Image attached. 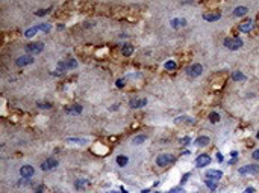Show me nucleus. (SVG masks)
<instances>
[{"label":"nucleus","mask_w":259,"mask_h":193,"mask_svg":"<svg viewBox=\"0 0 259 193\" xmlns=\"http://www.w3.org/2000/svg\"><path fill=\"white\" fill-rule=\"evenodd\" d=\"M224 45L230 50H240L242 47V39L241 38H227L224 39Z\"/></svg>","instance_id":"obj_1"},{"label":"nucleus","mask_w":259,"mask_h":193,"mask_svg":"<svg viewBox=\"0 0 259 193\" xmlns=\"http://www.w3.org/2000/svg\"><path fill=\"white\" fill-rule=\"evenodd\" d=\"M258 172H259L258 165H247V166H242L240 169V174L241 175H253V174H258Z\"/></svg>","instance_id":"obj_2"},{"label":"nucleus","mask_w":259,"mask_h":193,"mask_svg":"<svg viewBox=\"0 0 259 193\" xmlns=\"http://www.w3.org/2000/svg\"><path fill=\"white\" fill-rule=\"evenodd\" d=\"M186 73H188L190 77H199L200 74L203 73V67H202L200 63H194V65H191V67L186 69Z\"/></svg>","instance_id":"obj_3"},{"label":"nucleus","mask_w":259,"mask_h":193,"mask_svg":"<svg viewBox=\"0 0 259 193\" xmlns=\"http://www.w3.org/2000/svg\"><path fill=\"white\" fill-rule=\"evenodd\" d=\"M170 161H173L171 154H161V155H158V159H156V165H158V166H167Z\"/></svg>","instance_id":"obj_4"},{"label":"nucleus","mask_w":259,"mask_h":193,"mask_svg":"<svg viewBox=\"0 0 259 193\" xmlns=\"http://www.w3.org/2000/svg\"><path fill=\"white\" fill-rule=\"evenodd\" d=\"M43 48V42H34V44H27L26 45V51H29V53H41Z\"/></svg>","instance_id":"obj_5"},{"label":"nucleus","mask_w":259,"mask_h":193,"mask_svg":"<svg viewBox=\"0 0 259 193\" xmlns=\"http://www.w3.org/2000/svg\"><path fill=\"white\" fill-rule=\"evenodd\" d=\"M209 163H211V157H209L208 154H202V155H199L197 160H196V166H197V168H203V166H206Z\"/></svg>","instance_id":"obj_6"},{"label":"nucleus","mask_w":259,"mask_h":193,"mask_svg":"<svg viewBox=\"0 0 259 193\" xmlns=\"http://www.w3.org/2000/svg\"><path fill=\"white\" fill-rule=\"evenodd\" d=\"M20 174H21V176L23 178H30V176L35 174V169L30 166V165H24L23 168L20 169Z\"/></svg>","instance_id":"obj_7"},{"label":"nucleus","mask_w":259,"mask_h":193,"mask_svg":"<svg viewBox=\"0 0 259 193\" xmlns=\"http://www.w3.org/2000/svg\"><path fill=\"white\" fill-rule=\"evenodd\" d=\"M56 166H58V160L56 159H49L41 165V169H43V170H50V169H55Z\"/></svg>","instance_id":"obj_8"},{"label":"nucleus","mask_w":259,"mask_h":193,"mask_svg":"<svg viewBox=\"0 0 259 193\" xmlns=\"http://www.w3.org/2000/svg\"><path fill=\"white\" fill-rule=\"evenodd\" d=\"M147 104V100L146 98H133V100L129 103L130 109H138V107H143Z\"/></svg>","instance_id":"obj_9"},{"label":"nucleus","mask_w":259,"mask_h":193,"mask_svg":"<svg viewBox=\"0 0 259 193\" xmlns=\"http://www.w3.org/2000/svg\"><path fill=\"white\" fill-rule=\"evenodd\" d=\"M221 176H223V172H221V170H208L206 172L208 180H215V181H218Z\"/></svg>","instance_id":"obj_10"},{"label":"nucleus","mask_w":259,"mask_h":193,"mask_svg":"<svg viewBox=\"0 0 259 193\" xmlns=\"http://www.w3.org/2000/svg\"><path fill=\"white\" fill-rule=\"evenodd\" d=\"M221 18V14L220 12H209V14H203V20L206 21H217Z\"/></svg>","instance_id":"obj_11"},{"label":"nucleus","mask_w":259,"mask_h":193,"mask_svg":"<svg viewBox=\"0 0 259 193\" xmlns=\"http://www.w3.org/2000/svg\"><path fill=\"white\" fill-rule=\"evenodd\" d=\"M34 62V59L30 58V56H21V58H18L15 60V63H17L18 67H23V65H29V63H32Z\"/></svg>","instance_id":"obj_12"},{"label":"nucleus","mask_w":259,"mask_h":193,"mask_svg":"<svg viewBox=\"0 0 259 193\" xmlns=\"http://www.w3.org/2000/svg\"><path fill=\"white\" fill-rule=\"evenodd\" d=\"M251 27H253V20H247V21H244L241 26H240V30L244 32V33H247V32H250Z\"/></svg>","instance_id":"obj_13"},{"label":"nucleus","mask_w":259,"mask_h":193,"mask_svg":"<svg viewBox=\"0 0 259 193\" xmlns=\"http://www.w3.org/2000/svg\"><path fill=\"white\" fill-rule=\"evenodd\" d=\"M194 143H196L197 146H206L208 143H209V137H208V136H200V137L196 139Z\"/></svg>","instance_id":"obj_14"},{"label":"nucleus","mask_w":259,"mask_h":193,"mask_svg":"<svg viewBox=\"0 0 259 193\" xmlns=\"http://www.w3.org/2000/svg\"><path fill=\"white\" fill-rule=\"evenodd\" d=\"M247 77L242 74L241 71H235V73H232V80H235V82H244Z\"/></svg>","instance_id":"obj_15"},{"label":"nucleus","mask_w":259,"mask_h":193,"mask_svg":"<svg viewBox=\"0 0 259 193\" xmlns=\"http://www.w3.org/2000/svg\"><path fill=\"white\" fill-rule=\"evenodd\" d=\"M246 14H247V8L246 6H238V8H235V11H233V15L235 17H242Z\"/></svg>","instance_id":"obj_16"},{"label":"nucleus","mask_w":259,"mask_h":193,"mask_svg":"<svg viewBox=\"0 0 259 193\" xmlns=\"http://www.w3.org/2000/svg\"><path fill=\"white\" fill-rule=\"evenodd\" d=\"M185 24H186V20H183V18H174V20H171V26L174 29H177V27L185 26Z\"/></svg>","instance_id":"obj_17"},{"label":"nucleus","mask_w":259,"mask_h":193,"mask_svg":"<svg viewBox=\"0 0 259 193\" xmlns=\"http://www.w3.org/2000/svg\"><path fill=\"white\" fill-rule=\"evenodd\" d=\"M38 30H40V29H38V26H35V27H30V29H27L26 32H24V36H26V38H32V36H34V35L36 33Z\"/></svg>","instance_id":"obj_18"},{"label":"nucleus","mask_w":259,"mask_h":193,"mask_svg":"<svg viewBox=\"0 0 259 193\" xmlns=\"http://www.w3.org/2000/svg\"><path fill=\"white\" fill-rule=\"evenodd\" d=\"M86 185H88V180H82V178L74 183V187H76V189H84Z\"/></svg>","instance_id":"obj_19"},{"label":"nucleus","mask_w":259,"mask_h":193,"mask_svg":"<svg viewBox=\"0 0 259 193\" xmlns=\"http://www.w3.org/2000/svg\"><path fill=\"white\" fill-rule=\"evenodd\" d=\"M132 53H133V47L129 45V44H126V45L123 47V54H124V56H130Z\"/></svg>","instance_id":"obj_20"},{"label":"nucleus","mask_w":259,"mask_h":193,"mask_svg":"<svg viewBox=\"0 0 259 193\" xmlns=\"http://www.w3.org/2000/svg\"><path fill=\"white\" fill-rule=\"evenodd\" d=\"M209 121H211L212 124L218 122V121H220V115H218L217 112H211V113H209Z\"/></svg>","instance_id":"obj_21"},{"label":"nucleus","mask_w":259,"mask_h":193,"mask_svg":"<svg viewBox=\"0 0 259 193\" xmlns=\"http://www.w3.org/2000/svg\"><path fill=\"white\" fill-rule=\"evenodd\" d=\"M127 161H129V160H127V157H126V155H118V157H117V163H118L120 166H126V165H127Z\"/></svg>","instance_id":"obj_22"},{"label":"nucleus","mask_w":259,"mask_h":193,"mask_svg":"<svg viewBox=\"0 0 259 193\" xmlns=\"http://www.w3.org/2000/svg\"><path fill=\"white\" fill-rule=\"evenodd\" d=\"M206 185L211 189V190H215L217 189V185H218V181H215V180H208L206 181Z\"/></svg>","instance_id":"obj_23"},{"label":"nucleus","mask_w":259,"mask_h":193,"mask_svg":"<svg viewBox=\"0 0 259 193\" xmlns=\"http://www.w3.org/2000/svg\"><path fill=\"white\" fill-rule=\"evenodd\" d=\"M182 121H186L188 124H194V119L188 116H181V118H176V122H182Z\"/></svg>","instance_id":"obj_24"},{"label":"nucleus","mask_w":259,"mask_h":193,"mask_svg":"<svg viewBox=\"0 0 259 193\" xmlns=\"http://www.w3.org/2000/svg\"><path fill=\"white\" fill-rule=\"evenodd\" d=\"M174 68H176V62H174V60H168V62L165 63V69H170V71H171Z\"/></svg>","instance_id":"obj_25"},{"label":"nucleus","mask_w":259,"mask_h":193,"mask_svg":"<svg viewBox=\"0 0 259 193\" xmlns=\"http://www.w3.org/2000/svg\"><path fill=\"white\" fill-rule=\"evenodd\" d=\"M144 140H146V136H137V137L133 139V143H135V145H139V143H143Z\"/></svg>","instance_id":"obj_26"},{"label":"nucleus","mask_w":259,"mask_h":193,"mask_svg":"<svg viewBox=\"0 0 259 193\" xmlns=\"http://www.w3.org/2000/svg\"><path fill=\"white\" fill-rule=\"evenodd\" d=\"M38 29H40V30H43V32H49V30H50V24H47V23L40 24V26H38Z\"/></svg>","instance_id":"obj_27"},{"label":"nucleus","mask_w":259,"mask_h":193,"mask_svg":"<svg viewBox=\"0 0 259 193\" xmlns=\"http://www.w3.org/2000/svg\"><path fill=\"white\" fill-rule=\"evenodd\" d=\"M68 142H73V143H82V145H85L86 140H85V139H73V137H70Z\"/></svg>","instance_id":"obj_28"},{"label":"nucleus","mask_w":259,"mask_h":193,"mask_svg":"<svg viewBox=\"0 0 259 193\" xmlns=\"http://www.w3.org/2000/svg\"><path fill=\"white\" fill-rule=\"evenodd\" d=\"M36 106L41 107V109H50V107H52V104H49V103H38Z\"/></svg>","instance_id":"obj_29"},{"label":"nucleus","mask_w":259,"mask_h":193,"mask_svg":"<svg viewBox=\"0 0 259 193\" xmlns=\"http://www.w3.org/2000/svg\"><path fill=\"white\" fill-rule=\"evenodd\" d=\"M168 193H185V190H183L182 187H174V189H171Z\"/></svg>","instance_id":"obj_30"},{"label":"nucleus","mask_w":259,"mask_h":193,"mask_svg":"<svg viewBox=\"0 0 259 193\" xmlns=\"http://www.w3.org/2000/svg\"><path fill=\"white\" fill-rule=\"evenodd\" d=\"M47 12H49V9H40V11H36L35 14H36L38 17H43V15H46Z\"/></svg>","instance_id":"obj_31"},{"label":"nucleus","mask_w":259,"mask_h":193,"mask_svg":"<svg viewBox=\"0 0 259 193\" xmlns=\"http://www.w3.org/2000/svg\"><path fill=\"white\" fill-rule=\"evenodd\" d=\"M73 110H74L76 113H80V112H82V107H80L79 104H74V106L71 107V112H73Z\"/></svg>","instance_id":"obj_32"},{"label":"nucleus","mask_w":259,"mask_h":193,"mask_svg":"<svg viewBox=\"0 0 259 193\" xmlns=\"http://www.w3.org/2000/svg\"><path fill=\"white\" fill-rule=\"evenodd\" d=\"M124 86V80L120 79V80H117V88H123Z\"/></svg>","instance_id":"obj_33"},{"label":"nucleus","mask_w":259,"mask_h":193,"mask_svg":"<svg viewBox=\"0 0 259 193\" xmlns=\"http://www.w3.org/2000/svg\"><path fill=\"white\" fill-rule=\"evenodd\" d=\"M242 193H255V189H253V187H249V189H246Z\"/></svg>","instance_id":"obj_34"},{"label":"nucleus","mask_w":259,"mask_h":193,"mask_svg":"<svg viewBox=\"0 0 259 193\" xmlns=\"http://www.w3.org/2000/svg\"><path fill=\"white\" fill-rule=\"evenodd\" d=\"M253 159H255V160H259V150H256V151L253 152Z\"/></svg>","instance_id":"obj_35"},{"label":"nucleus","mask_w":259,"mask_h":193,"mask_svg":"<svg viewBox=\"0 0 259 193\" xmlns=\"http://www.w3.org/2000/svg\"><path fill=\"white\" fill-rule=\"evenodd\" d=\"M217 160H218V161H223V155H221L220 152H217Z\"/></svg>","instance_id":"obj_36"},{"label":"nucleus","mask_w":259,"mask_h":193,"mask_svg":"<svg viewBox=\"0 0 259 193\" xmlns=\"http://www.w3.org/2000/svg\"><path fill=\"white\" fill-rule=\"evenodd\" d=\"M181 142L182 143H188L190 142V137H183V139H181Z\"/></svg>","instance_id":"obj_37"},{"label":"nucleus","mask_w":259,"mask_h":193,"mask_svg":"<svg viewBox=\"0 0 259 193\" xmlns=\"http://www.w3.org/2000/svg\"><path fill=\"white\" fill-rule=\"evenodd\" d=\"M188 176H190V174H186V175L183 176V180H182V184H183V183H186V180H188Z\"/></svg>","instance_id":"obj_38"},{"label":"nucleus","mask_w":259,"mask_h":193,"mask_svg":"<svg viewBox=\"0 0 259 193\" xmlns=\"http://www.w3.org/2000/svg\"><path fill=\"white\" fill-rule=\"evenodd\" d=\"M256 137H258V139H259V131H258V133H256Z\"/></svg>","instance_id":"obj_39"},{"label":"nucleus","mask_w":259,"mask_h":193,"mask_svg":"<svg viewBox=\"0 0 259 193\" xmlns=\"http://www.w3.org/2000/svg\"><path fill=\"white\" fill-rule=\"evenodd\" d=\"M121 193H127V192H126V190H121Z\"/></svg>","instance_id":"obj_40"},{"label":"nucleus","mask_w":259,"mask_h":193,"mask_svg":"<svg viewBox=\"0 0 259 193\" xmlns=\"http://www.w3.org/2000/svg\"><path fill=\"white\" fill-rule=\"evenodd\" d=\"M111 193H118V192H111Z\"/></svg>","instance_id":"obj_41"}]
</instances>
